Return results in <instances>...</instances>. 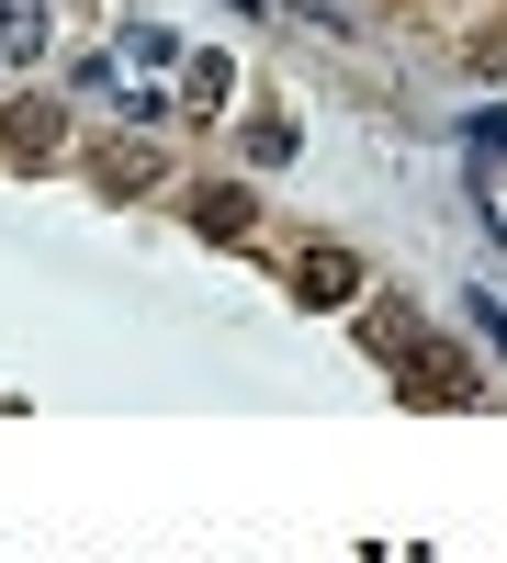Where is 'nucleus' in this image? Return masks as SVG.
Returning <instances> with one entry per match:
<instances>
[{"instance_id":"1","label":"nucleus","mask_w":507,"mask_h":563,"mask_svg":"<svg viewBox=\"0 0 507 563\" xmlns=\"http://www.w3.org/2000/svg\"><path fill=\"white\" fill-rule=\"evenodd\" d=\"M0 45H12V57H45V0H0Z\"/></svg>"},{"instance_id":"2","label":"nucleus","mask_w":507,"mask_h":563,"mask_svg":"<svg viewBox=\"0 0 507 563\" xmlns=\"http://www.w3.org/2000/svg\"><path fill=\"white\" fill-rule=\"evenodd\" d=\"M474 147H496V158H507V113H485V124H474Z\"/></svg>"},{"instance_id":"3","label":"nucleus","mask_w":507,"mask_h":563,"mask_svg":"<svg viewBox=\"0 0 507 563\" xmlns=\"http://www.w3.org/2000/svg\"><path fill=\"white\" fill-rule=\"evenodd\" d=\"M249 12H260V0H249Z\"/></svg>"}]
</instances>
